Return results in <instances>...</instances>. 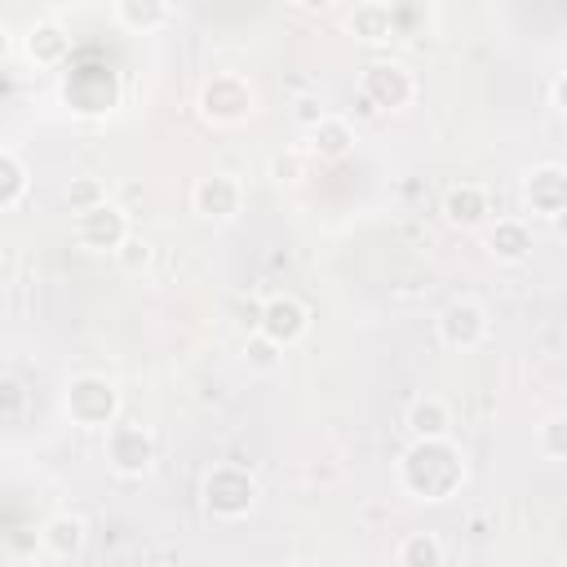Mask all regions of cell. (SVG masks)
Masks as SVG:
<instances>
[{"label": "cell", "mask_w": 567, "mask_h": 567, "mask_svg": "<svg viewBox=\"0 0 567 567\" xmlns=\"http://www.w3.org/2000/svg\"><path fill=\"white\" fill-rule=\"evenodd\" d=\"M279 363H284V346L252 328V337L244 341V368H248V372L270 377V372H279Z\"/></svg>", "instance_id": "cell-23"}, {"label": "cell", "mask_w": 567, "mask_h": 567, "mask_svg": "<svg viewBox=\"0 0 567 567\" xmlns=\"http://www.w3.org/2000/svg\"><path fill=\"white\" fill-rule=\"evenodd\" d=\"M89 545V523L80 514H53L40 527V554L49 563H75Z\"/></svg>", "instance_id": "cell-13"}, {"label": "cell", "mask_w": 567, "mask_h": 567, "mask_svg": "<svg viewBox=\"0 0 567 567\" xmlns=\"http://www.w3.org/2000/svg\"><path fill=\"white\" fill-rule=\"evenodd\" d=\"M536 447H540L549 461H567V416H549V421L536 430Z\"/></svg>", "instance_id": "cell-25"}, {"label": "cell", "mask_w": 567, "mask_h": 567, "mask_svg": "<svg viewBox=\"0 0 567 567\" xmlns=\"http://www.w3.org/2000/svg\"><path fill=\"white\" fill-rule=\"evenodd\" d=\"M408 434L412 439H452V408L439 394H421L408 408Z\"/></svg>", "instance_id": "cell-19"}, {"label": "cell", "mask_w": 567, "mask_h": 567, "mask_svg": "<svg viewBox=\"0 0 567 567\" xmlns=\"http://www.w3.org/2000/svg\"><path fill=\"white\" fill-rule=\"evenodd\" d=\"M549 226H554V235H558V239H567V208H563V213H554V217H549Z\"/></svg>", "instance_id": "cell-31"}, {"label": "cell", "mask_w": 567, "mask_h": 567, "mask_svg": "<svg viewBox=\"0 0 567 567\" xmlns=\"http://www.w3.org/2000/svg\"><path fill=\"white\" fill-rule=\"evenodd\" d=\"M350 35H359L363 44H385L394 35V9L385 0H359L346 18Z\"/></svg>", "instance_id": "cell-18"}, {"label": "cell", "mask_w": 567, "mask_h": 567, "mask_svg": "<svg viewBox=\"0 0 567 567\" xmlns=\"http://www.w3.org/2000/svg\"><path fill=\"white\" fill-rule=\"evenodd\" d=\"M554 106H558V111L567 115V71H563V75L554 80Z\"/></svg>", "instance_id": "cell-29"}, {"label": "cell", "mask_w": 567, "mask_h": 567, "mask_svg": "<svg viewBox=\"0 0 567 567\" xmlns=\"http://www.w3.org/2000/svg\"><path fill=\"white\" fill-rule=\"evenodd\" d=\"M359 97L372 111H403L416 97V75L403 62H368L359 75Z\"/></svg>", "instance_id": "cell-6"}, {"label": "cell", "mask_w": 567, "mask_h": 567, "mask_svg": "<svg viewBox=\"0 0 567 567\" xmlns=\"http://www.w3.org/2000/svg\"><path fill=\"white\" fill-rule=\"evenodd\" d=\"M399 483L412 501H447L465 487V456L452 439H412L399 456Z\"/></svg>", "instance_id": "cell-1"}, {"label": "cell", "mask_w": 567, "mask_h": 567, "mask_svg": "<svg viewBox=\"0 0 567 567\" xmlns=\"http://www.w3.org/2000/svg\"><path fill=\"white\" fill-rule=\"evenodd\" d=\"M306 137H310V155H315V159H323V164L346 159V155L354 151V142H359V137H354V124H350L346 115H332V111H328V115H323Z\"/></svg>", "instance_id": "cell-15"}, {"label": "cell", "mask_w": 567, "mask_h": 567, "mask_svg": "<svg viewBox=\"0 0 567 567\" xmlns=\"http://www.w3.org/2000/svg\"><path fill=\"white\" fill-rule=\"evenodd\" d=\"M102 456L115 474L124 478H142L151 465H155V434L142 425V421H128V416H115L106 430H102Z\"/></svg>", "instance_id": "cell-4"}, {"label": "cell", "mask_w": 567, "mask_h": 567, "mask_svg": "<svg viewBox=\"0 0 567 567\" xmlns=\"http://www.w3.org/2000/svg\"><path fill=\"white\" fill-rule=\"evenodd\" d=\"M102 199H106L102 177H71V182H66V204H71V213H84V208H93V204H102Z\"/></svg>", "instance_id": "cell-24"}, {"label": "cell", "mask_w": 567, "mask_h": 567, "mask_svg": "<svg viewBox=\"0 0 567 567\" xmlns=\"http://www.w3.org/2000/svg\"><path fill=\"white\" fill-rule=\"evenodd\" d=\"M394 563L399 567H443L447 563V549L434 532H408L394 549Z\"/></svg>", "instance_id": "cell-21"}, {"label": "cell", "mask_w": 567, "mask_h": 567, "mask_svg": "<svg viewBox=\"0 0 567 567\" xmlns=\"http://www.w3.org/2000/svg\"><path fill=\"white\" fill-rule=\"evenodd\" d=\"M323 115H328V111H323V102H319L315 93H297V97H292V120H297L306 133H310V128H315Z\"/></svg>", "instance_id": "cell-27"}, {"label": "cell", "mask_w": 567, "mask_h": 567, "mask_svg": "<svg viewBox=\"0 0 567 567\" xmlns=\"http://www.w3.org/2000/svg\"><path fill=\"white\" fill-rule=\"evenodd\" d=\"M492 337V319L474 297H456L439 310V341L447 350H478Z\"/></svg>", "instance_id": "cell-8"}, {"label": "cell", "mask_w": 567, "mask_h": 567, "mask_svg": "<svg viewBox=\"0 0 567 567\" xmlns=\"http://www.w3.org/2000/svg\"><path fill=\"white\" fill-rule=\"evenodd\" d=\"M62 97L80 115H102V111H111L120 102V84H115L111 66H75V71H66Z\"/></svg>", "instance_id": "cell-9"}, {"label": "cell", "mask_w": 567, "mask_h": 567, "mask_svg": "<svg viewBox=\"0 0 567 567\" xmlns=\"http://www.w3.org/2000/svg\"><path fill=\"white\" fill-rule=\"evenodd\" d=\"M257 111V89L248 84V75L239 71H217L204 89H199V115L217 128H230V124H244L248 115Z\"/></svg>", "instance_id": "cell-5"}, {"label": "cell", "mask_w": 567, "mask_h": 567, "mask_svg": "<svg viewBox=\"0 0 567 567\" xmlns=\"http://www.w3.org/2000/svg\"><path fill=\"white\" fill-rule=\"evenodd\" d=\"M22 49L35 66H62L71 58V35L58 22H31L22 35Z\"/></svg>", "instance_id": "cell-17"}, {"label": "cell", "mask_w": 567, "mask_h": 567, "mask_svg": "<svg viewBox=\"0 0 567 567\" xmlns=\"http://www.w3.org/2000/svg\"><path fill=\"white\" fill-rule=\"evenodd\" d=\"M443 217L456 230H478L492 217V199L478 182H456V186L443 190Z\"/></svg>", "instance_id": "cell-14"}, {"label": "cell", "mask_w": 567, "mask_h": 567, "mask_svg": "<svg viewBox=\"0 0 567 567\" xmlns=\"http://www.w3.org/2000/svg\"><path fill=\"white\" fill-rule=\"evenodd\" d=\"M111 257L120 261V270H124V275H142V270L151 266V244H146V239H137V235H128Z\"/></svg>", "instance_id": "cell-26"}, {"label": "cell", "mask_w": 567, "mask_h": 567, "mask_svg": "<svg viewBox=\"0 0 567 567\" xmlns=\"http://www.w3.org/2000/svg\"><path fill=\"white\" fill-rule=\"evenodd\" d=\"M301 173H306V168H301V155H297V151H284V155L270 159V177H275V182H301Z\"/></svg>", "instance_id": "cell-28"}, {"label": "cell", "mask_w": 567, "mask_h": 567, "mask_svg": "<svg viewBox=\"0 0 567 567\" xmlns=\"http://www.w3.org/2000/svg\"><path fill=\"white\" fill-rule=\"evenodd\" d=\"M190 204H195V213H199L204 221H213V226L235 221L239 208H244V182H239L235 173H208V177L195 182Z\"/></svg>", "instance_id": "cell-11"}, {"label": "cell", "mask_w": 567, "mask_h": 567, "mask_svg": "<svg viewBox=\"0 0 567 567\" xmlns=\"http://www.w3.org/2000/svg\"><path fill=\"white\" fill-rule=\"evenodd\" d=\"M128 235H133L128 213H124V204H115V199H102V204L75 213V239H80V248H89V252H115Z\"/></svg>", "instance_id": "cell-7"}, {"label": "cell", "mask_w": 567, "mask_h": 567, "mask_svg": "<svg viewBox=\"0 0 567 567\" xmlns=\"http://www.w3.org/2000/svg\"><path fill=\"white\" fill-rule=\"evenodd\" d=\"M523 208L532 217H554L567 208V164H536L523 177Z\"/></svg>", "instance_id": "cell-12"}, {"label": "cell", "mask_w": 567, "mask_h": 567, "mask_svg": "<svg viewBox=\"0 0 567 567\" xmlns=\"http://www.w3.org/2000/svg\"><path fill=\"white\" fill-rule=\"evenodd\" d=\"M168 0H115V18L128 31H159L168 22Z\"/></svg>", "instance_id": "cell-22"}, {"label": "cell", "mask_w": 567, "mask_h": 567, "mask_svg": "<svg viewBox=\"0 0 567 567\" xmlns=\"http://www.w3.org/2000/svg\"><path fill=\"white\" fill-rule=\"evenodd\" d=\"M297 9H306V13H323V9H332L337 0H292Z\"/></svg>", "instance_id": "cell-30"}, {"label": "cell", "mask_w": 567, "mask_h": 567, "mask_svg": "<svg viewBox=\"0 0 567 567\" xmlns=\"http://www.w3.org/2000/svg\"><path fill=\"white\" fill-rule=\"evenodd\" d=\"M257 332H266L270 341H279L284 350H292L306 332H310V310L292 297V292H275L257 306Z\"/></svg>", "instance_id": "cell-10"}, {"label": "cell", "mask_w": 567, "mask_h": 567, "mask_svg": "<svg viewBox=\"0 0 567 567\" xmlns=\"http://www.w3.org/2000/svg\"><path fill=\"white\" fill-rule=\"evenodd\" d=\"M558 563H563V567H567V554H563V558H558Z\"/></svg>", "instance_id": "cell-32"}, {"label": "cell", "mask_w": 567, "mask_h": 567, "mask_svg": "<svg viewBox=\"0 0 567 567\" xmlns=\"http://www.w3.org/2000/svg\"><path fill=\"white\" fill-rule=\"evenodd\" d=\"M62 412L71 416V425L106 430L120 416V390H115V381H106L97 372H80L62 390Z\"/></svg>", "instance_id": "cell-3"}, {"label": "cell", "mask_w": 567, "mask_h": 567, "mask_svg": "<svg viewBox=\"0 0 567 567\" xmlns=\"http://www.w3.org/2000/svg\"><path fill=\"white\" fill-rule=\"evenodd\" d=\"M487 252L501 266H518L532 257V226L523 217H496V226L487 230Z\"/></svg>", "instance_id": "cell-16"}, {"label": "cell", "mask_w": 567, "mask_h": 567, "mask_svg": "<svg viewBox=\"0 0 567 567\" xmlns=\"http://www.w3.org/2000/svg\"><path fill=\"white\" fill-rule=\"evenodd\" d=\"M27 195H31V168L13 146H0V208L13 213Z\"/></svg>", "instance_id": "cell-20"}, {"label": "cell", "mask_w": 567, "mask_h": 567, "mask_svg": "<svg viewBox=\"0 0 567 567\" xmlns=\"http://www.w3.org/2000/svg\"><path fill=\"white\" fill-rule=\"evenodd\" d=\"M252 505H257V478H252L248 465L221 461V465H213V470L204 474V509H208L213 518L239 523V518L252 514Z\"/></svg>", "instance_id": "cell-2"}]
</instances>
